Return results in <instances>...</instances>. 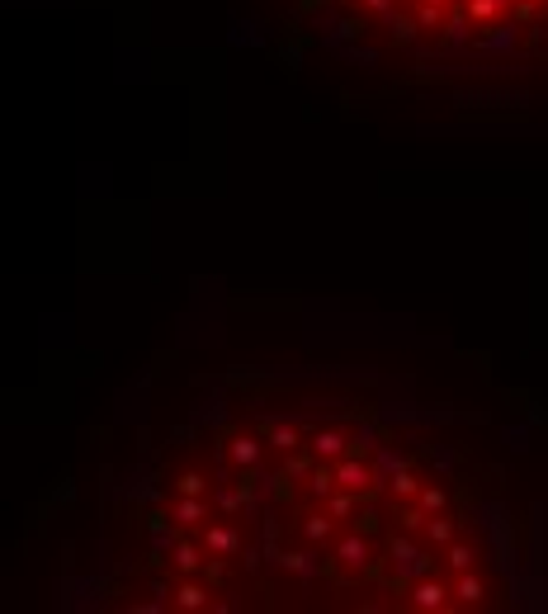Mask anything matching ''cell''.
Instances as JSON below:
<instances>
[{
    "label": "cell",
    "instance_id": "23",
    "mask_svg": "<svg viewBox=\"0 0 548 614\" xmlns=\"http://www.w3.org/2000/svg\"><path fill=\"white\" fill-rule=\"evenodd\" d=\"M274 445L284 449V454H288V449H298V430H288V425H279V430H274Z\"/></svg>",
    "mask_w": 548,
    "mask_h": 614
},
{
    "label": "cell",
    "instance_id": "27",
    "mask_svg": "<svg viewBox=\"0 0 548 614\" xmlns=\"http://www.w3.org/2000/svg\"><path fill=\"white\" fill-rule=\"evenodd\" d=\"M431 5H444V0H431Z\"/></svg>",
    "mask_w": 548,
    "mask_h": 614
},
{
    "label": "cell",
    "instance_id": "20",
    "mask_svg": "<svg viewBox=\"0 0 548 614\" xmlns=\"http://www.w3.org/2000/svg\"><path fill=\"white\" fill-rule=\"evenodd\" d=\"M468 562H473V549H463V544L449 549V567H454V572H468Z\"/></svg>",
    "mask_w": 548,
    "mask_h": 614
},
{
    "label": "cell",
    "instance_id": "7",
    "mask_svg": "<svg viewBox=\"0 0 548 614\" xmlns=\"http://www.w3.org/2000/svg\"><path fill=\"white\" fill-rule=\"evenodd\" d=\"M340 449H345V440H340L336 430H317V435H312V454H317V458H336Z\"/></svg>",
    "mask_w": 548,
    "mask_h": 614
},
{
    "label": "cell",
    "instance_id": "3",
    "mask_svg": "<svg viewBox=\"0 0 548 614\" xmlns=\"http://www.w3.org/2000/svg\"><path fill=\"white\" fill-rule=\"evenodd\" d=\"M279 567H284V572H293V576H302V581L322 572V562H317L312 553H284V558H279Z\"/></svg>",
    "mask_w": 548,
    "mask_h": 614
},
{
    "label": "cell",
    "instance_id": "19",
    "mask_svg": "<svg viewBox=\"0 0 548 614\" xmlns=\"http://www.w3.org/2000/svg\"><path fill=\"white\" fill-rule=\"evenodd\" d=\"M421 510H435V515L444 510V492L440 487H426V492H421Z\"/></svg>",
    "mask_w": 548,
    "mask_h": 614
},
{
    "label": "cell",
    "instance_id": "17",
    "mask_svg": "<svg viewBox=\"0 0 548 614\" xmlns=\"http://www.w3.org/2000/svg\"><path fill=\"white\" fill-rule=\"evenodd\" d=\"M392 492H402V497H411V492H416V477H411V472H406V468H397V472H392Z\"/></svg>",
    "mask_w": 548,
    "mask_h": 614
},
{
    "label": "cell",
    "instance_id": "5",
    "mask_svg": "<svg viewBox=\"0 0 548 614\" xmlns=\"http://www.w3.org/2000/svg\"><path fill=\"white\" fill-rule=\"evenodd\" d=\"M336 558L345 562V567H364L369 562V544L359 534H350V539H340V549H336Z\"/></svg>",
    "mask_w": 548,
    "mask_h": 614
},
{
    "label": "cell",
    "instance_id": "16",
    "mask_svg": "<svg viewBox=\"0 0 548 614\" xmlns=\"http://www.w3.org/2000/svg\"><path fill=\"white\" fill-rule=\"evenodd\" d=\"M350 510H354V492H350V487H345L340 497H331V515H336V520H345Z\"/></svg>",
    "mask_w": 548,
    "mask_h": 614
},
{
    "label": "cell",
    "instance_id": "15",
    "mask_svg": "<svg viewBox=\"0 0 548 614\" xmlns=\"http://www.w3.org/2000/svg\"><path fill=\"white\" fill-rule=\"evenodd\" d=\"M204 487H209V477H204V472H184V477H180V492H184V497H204Z\"/></svg>",
    "mask_w": 548,
    "mask_h": 614
},
{
    "label": "cell",
    "instance_id": "8",
    "mask_svg": "<svg viewBox=\"0 0 548 614\" xmlns=\"http://www.w3.org/2000/svg\"><path fill=\"white\" fill-rule=\"evenodd\" d=\"M260 458V440H251V435H241V440H232V463H241V468H251Z\"/></svg>",
    "mask_w": 548,
    "mask_h": 614
},
{
    "label": "cell",
    "instance_id": "1",
    "mask_svg": "<svg viewBox=\"0 0 548 614\" xmlns=\"http://www.w3.org/2000/svg\"><path fill=\"white\" fill-rule=\"evenodd\" d=\"M392 567H402V576H426V567H431V562L421 558L411 544H397V539H392Z\"/></svg>",
    "mask_w": 548,
    "mask_h": 614
},
{
    "label": "cell",
    "instance_id": "11",
    "mask_svg": "<svg viewBox=\"0 0 548 614\" xmlns=\"http://www.w3.org/2000/svg\"><path fill=\"white\" fill-rule=\"evenodd\" d=\"M454 596H458L463 605H478V600L487 596V591H483V581H478V576H468V572H463V581H458V591H454Z\"/></svg>",
    "mask_w": 548,
    "mask_h": 614
},
{
    "label": "cell",
    "instance_id": "26",
    "mask_svg": "<svg viewBox=\"0 0 548 614\" xmlns=\"http://www.w3.org/2000/svg\"><path fill=\"white\" fill-rule=\"evenodd\" d=\"M364 5H369V10H383V14L392 10V0H364Z\"/></svg>",
    "mask_w": 548,
    "mask_h": 614
},
{
    "label": "cell",
    "instance_id": "12",
    "mask_svg": "<svg viewBox=\"0 0 548 614\" xmlns=\"http://www.w3.org/2000/svg\"><path fill=\"white\" fill-rule=\"evenodd\" d=\"M426 539H431V544H449V539H454V524L435 515V520H426Z\"/></svg>",
    "mask_w": 548,
    "mask_h": 614
},
{
    "label": "cell",
    "instance_id": "4",
    "mask_svg": "<svg viewBox=\"0 0 548 614\" xmlns=\"http://www.w3.org/2000/svg\"><path fill=\"white\" fill-rule=\"evenodd\" d=\"M444 600H449V591H444L440 581H421V586L411 591V605H421V610H440Z\"/></svg>",
    "mask_w": 548,
    "mask_h": 614
},
{
    "label": "cell",
    "instance_id": "2",
    "mask_svg": "<svg viewBox=\"0 0 548 614\" xmlns=\"http://www.w3.org/2000/svg\"><path fill=\"white\" fill-rule=\"evenodd\" d=\"M336 482L350 487V492H364V487H374V472H369L364 463H340V468H336Z\"/></svg>",
    "mask_w": 548,
    "mask_h": 614
},
{
    "label": "cell",
    "instance_id": "24",
    "mask_svg": "<svg viewBox=\"0 0 548 614\" xmlns=\"http://www.w3.org/2000/svg\"><path fill=\"white\" fill-rule=\"evenodd\" d=\"M510 43H515V28H501V33H492V38H483V48H510Z\"/></svg>",
    "mask_w": 548,
    "mask_h": 614
},
{
    "label": "cell",
    "instance_id": "22",
    "mask_svg": "<svg viewBox=\"0 0 548 614\" xmlns=\"http://www.w3.org/2000/svg\"><path fill=\"white\" fill-rule=\"evenodd\" d=\"M496 10H501V0H473V5H468V14H473V19H492Z\"/></svg>",
    "mask_w": 548,
    "mask_h": 614
},
{
    "label": "cell",
    "instance_id": "14",
    "mask_svg": "<svg viewBox=\"0 0 548 614\" xmlns=\"http://www.w3.org/2000/svg\"><path fill=\"white\" fill-rule=\"evenodd\" d=\"M175 567H180L184 576H189V572H199V553L189 549V544H180V549H175Z\"/></svg>",
    "mask_w": 548,
    "mask_h": 614
},
{
    "label": "cell",
    "instance_id": "9",
    "mask_svg": "<svg viewBox=\"0 0 548 614\" xmlns=\"http://www.w3.org/2000/svg\"><path fill=\"white\" fill-rule=\"evenodd\" d=\"M204 510H209V506H204L199 497H184L180 506H175V520H180V524H199V520H204Z\"/></svg>",
    "mask_w": 548,
    "mask_h": 614
},
{
    "label": "cell",
    "instance_id": "13",
    "mask_svg": "<svg viewBox=\"0 0 548 614\" xmlns=\"http://www.w3.org/2000/svg\"><path fill=\"white\" fill-rule=\"evenodd\" d=\"M232 549H236L232 529H209V553H232Z\"/></svg>",
    "mask_w": 548,
    "mask_h": 614
},
{
    "label": "cell",
    "instance_id": "21",
    "mask_svg": "<svg viewBox=\"0 0 548 614\" xmlns=\"http://www.w3.org/2000/svg\"><path fill=\"white\" fill-rule=\"evenodd\" d=\"M416 28H421V24H411V19H392V38H397V43H411V38H416Z\"/></svg>",
    "mask_w": 548,
    "mask_h": 614
},
{
    "label": "cell",
    "instance_id": "6",
    "mask_svg": "<svg viewBox=\"0 0 548 614\" xmlns=\"http://www.w3.org/2000/svg\"><path fill=\"white\" fill-rule=\"evenodd\" d=\"M175 605H180V610H204V605H209V591L199 586V581H184V586L175 591Z\"/></svg>",
    "mask_w": 548,
    "mask_h": 614
},
{
    "label": "cell",
    "instance_id": "10",
    "mask_svg": "<svg viewBox=\"0 0 548 614\" xmlns=\"http://www.w3.org/2000/svg\"><path fill=\"white\" fill-rule=\"evenodd\" d=\"M331 520H336V515H331ZM331 520H327V515H307L302 534L312 539V544H327V539H331Z\"/></svg>",
    "mask_w": 548,
    "mask_h": 614
},
{
    "label": "cell",
    "instance_id": "25",
    "mask_svg": "<svg viewBox=\"0 0 548 614\" xmlns=\"http://www.w3.org/2000/svg\"><path fill=\"white\" fill-rule=\"evenodd\" d=\"M416 24H421V28H440V5H431V0H426V10H421Z\"/></svg>",
    "mask_w": 548,
    "mask_h": 614
},
{
    "label": "cell",
    "instance_id": "18",
    "mask_svg": "<svg viewBox=\"0 0 548 614\" xmlns=\"http://www.w3.org/2000/svg\"><path fill=\"white\" fill-rule=\"evenodd\" d=\"M307 487H312L317 497H327L331 487H336V472H327V468H317V472H312V482H307Z\"/></svg>",
    "mask_w": 548,
    "mask_h": 614
}]
</instances>
